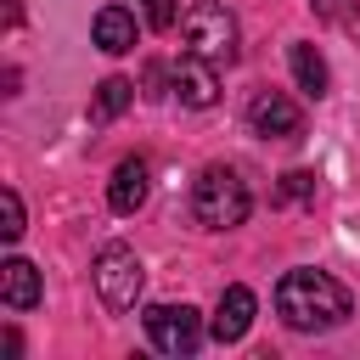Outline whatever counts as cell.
Here are the masks:
<instances>
[{
  "label": "cell",
  "instance_id": "11",
  "mask_svg": "<svg viewBox=\"0 0 360 360\" xmlns=\"http://www.w3.org/2000/svg\"><path fill=\"white\" fill-rule=\"evenodd\" d=\"M39 292H45V281H39V270H34L28 259H6V264H0V298H6L11 309H34Z\"/></svg>",
  "mask_w": 360,
  "mask_h": 360
},
{
  "label": "cell",
  "instance_id": "5",
  "mask_svg": "<svg viewBox=\"0 0 360 360\" xmlns=\"http://www.w3.org/2000/svg\"><path fill=\"white\" fill-rule=\"evenodd\" d=\"M141 321H146V338L158 354H197V343H202V315L191 304H152Z\"/></svg>",
  "mask_w": 360,
  "mask_h": 360
},
{
  "label": "cell",
  "instance_id": "8",
  "mask_svg": "<svg viewBox=\"0 0 360 360\" xmlns=\"http://www.w3.org/2000/svg\"><path fill=\"white\" fill-rule=\"evenodd\" d=\"M146 191H152V169H146V158H124V163L112 169V180H107V202H112V214H135V208L146 202Z\"/></svg>",
  "mask_w": 360,
  "mask_h": 360
},
{
  "label": "cell",
  "instance_id": "14",
  "mask_svg": "<svg viewBox=\"0 0 360 360\" xmlns=\"http://www.w3.org/2000/svg\"><path fill=\"white\" fill-rule=\"evenodd\" d=\"M309 6H315V17H326V22H338L360 39V0H309Z\"/></svg>",
  "mask_w": 360,
  "mask_h": 360
},
{
  "label": "cell",
  "instance_id": "12",
  "mask_svg": "<svg viewBox=\"0 0 360 360\" xmlns=\"http://www.w3.org/2000/svg\"><path fill=\"white\" fill-rule=\"evenodd\" d=\"M287 56H292V79H298V90L321 101V96L332 90V73H326V56H321L315 45H292Z\"/></svg>",
  "mask_w": 360,
  "mask_h": 360
},
{
  "label": "cell",
  "instance_id": "13",
  "mask_svg": "<svg viewBox=\"0 0 360 360\" xmlns=\"http://www.w3.org/2000/svg\"><path fill=\"white\" fill-rule=\"evenodd\" d=\"M129 101H135V84H129V79L107 73V79L96 84V112H101V118H118V112H124Z\"/></svg>",
  "mask_w": 360,
  "mask_h": 360
},
{
  "label": "cell",
  "instance_id": "15",
  "mask_svg": "<svg viewBox=\"0 0 360 360\" xmlns=\"http://www.w3.org/2000/svg\"><path fill=\"white\" fill-rule=\"evenodd\" d=\"M141 11H146V28H158V34H169L180 22V0H141Z\"/></svg>",
  "mask_w": 360,
  "mask_h": 360
},
{
  "label": "cell",
  "instance_id": "17",
  "mask_svg": "<svg viewBox=\"0 0 360 360\" xmlns=\"http://www.w3.org/2000/svg\"><path fill=\"white\" fill-rule=\"evenodd\" d=\"M0 208H6V225H0V236H6V242H17V236H22V197L6 186V191H0Z\"/></svg>",
  "mask_w": 360,
  "mask_h": 360
},
{
  "label": "cell",
  "instance_id": "7",
  "mask_svg": "<svg viewBox=\"0 0 360 360\" xmlns=\"http://www.w3.org/2000/svg\"><path fill=\"white\" fill-rule=\"evenodd\" d=\"M174 96L186 101V107H214L219 101V73H214V62H202V56H180L174 62Z\"/></svg>",
  "mask_w": 360,
  "mask_h": 360
},
{
  "label": "cell",
  "instance_id": "10",
  "mask_svg": "<svg viewBox=\"0 0 360 360\" xmlns=\"http://www.w3.org/2000/svg\"><path fill=\"white\" fill-rule=\"evenodd\" d=\"M90 39H96L107 56H124V51H135V17H129L124 6H101L96 22H90Z\"/></svg>",
  "mask_w": 360,
  "mask_h": 360
},
{
  "label": "cell",
  "instance_id": "9",
  "mask_svg": "<svg viewBox=\"0 0 360 360\" xmlns=\"http://www.w3.org/2000/svg\"><path fill=\"white\" fill-rule=\"evenodd\" d=\"M253 309H259V298H253V287H225L219 292V309H214V338L219 343H236V338H248V326H253Z\"/></svg>",
  "mask_w": 360,
  "mask_h": 360
},
{
  "label": "cell",
  "instance_id": "1",
  "mask_svg": "<svg viewBox=\"0 0 360 360\" xmlns=\"http://www.w3.org/2000/svg\"><path fill=\"white\" fill-rule=\"evenodd\" d=\"M349 309H354L349 287L332 281L326 270H287L276 281V315L292 332H332L349 321Z\"/></svg>",
  "mask_w": 360,
  "mask_h": 360
},
{
  "label": "cell",
  "instance_id": "6",
  "mask_svg": "<svg viewBox=\"0 0 360 360\" xmlns=\"http://www.w3.org/2000/svg\"><path fill=\"white\" fill-rule=\"evenodd\" d=\"M248 124L264 141H292V135H304V107L292 96H281V90H259L248 101Z\"/></svg>",
  "mask_w": 360,
  "mask_h": 360
},
{
  "label": "cell",
  "instance_id": "16",
  "mask_svg": "<svg viewBox=\"0 0 360 360\" xmlns=\"http://www.w3.org/2000/svg\"><path fill=\"white\" fill-rule=\"evenodd\" d=\"M304 197H315V174L309 169H287L281 174V202H304Z\"/></svg>",
  "mask_w": 360,
  "mask_h": 360
},
{
  "label": "cell",
  "instance_id": "4",
  "mask_svg": "<svg viewBox=\"0 0 360 360\" xmlns=\"http://www.w3.org/2000/svg\"><path fill=\"white\" fill-rule=\"evenodd\" d=\"M141 281H146V270H141L135 248H124V242H107V248L96 253V292H101V304H107L112 315L135 309V298H141Z\"/></svg>",
  "mask_w": 360,
  "mask_h": 360
},
{
  "label": "cell",
  "instance_id": "3",
  "mask_svg": "<svg viewBox=\"0 0 360 360\" xmlns=\"http://www.w3.org/2000/svg\"><path fill=\"white\" fill-rule=\"evenodd\" d=\"M186 51L214 62V68H231L236 62V17L214 0H197L186 11Z\"/></svg>",
  "mask_w": 360,
  "mask_h": 360
},
{
  "label": "cell",
  "instance_id": "2",
  "mask_svg": "<svg viewBox=\"0 0 360 360\" xmlns=\"http://www.w3.org/2000/svg\"><path fill=\"white\" fill-rule=\"evenodd\" d=\"M191 214H197L202 231H231V225H242L253 214V191H248V180L236 169L208 163L197 174V186H191Z\"/></svg>",
  "mask_w": 360,
  "mask_h": 360
}]
</instances>
